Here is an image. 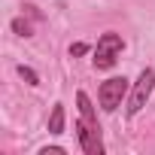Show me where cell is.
I'll use <instances>...</instances> for the list:
<instances>
[{
	"mask_svg": "<svg viewBox=\"0 0 155 155\" xmlns=\"http://www.w3.org/2000/svg\"><path fill=\"white\" fill-rule=\"evenodd\" d=\"M122 49H125V43H122L119 34H104L97 40V49H94V67L97 70H110L116 64V58L122 55Z\"/></svg>",
	"mask_w": 155,
	"mask_h": 155,
	"instance_id": "6da1fadb",
	"label": "cell"
},
{
	"mask_svg": "<svg viewBox=\"0 0 155 155\" xmlns=\"http://www.w3.org/2000/svg\"><path fill=\"white\" fill-rule=\"evenodd\" d=\"M125 94H128V79H125V76H113V79H107L101 85V91H97L101 110L104 113H113L116 107H122V97Z\"/></svg>",
	"mask_w": 155,
	"mask_h": 155,
	"instance_id": "7a4b0ae2",
	"label": "cell"
},
{
	"mask_svg": "<svg viewBox=\"0 0 155 155\" xmlns=\"http://www.w3.org/2000/svg\"><path fill=\"white\" fill-rule=\"evenodd\" d=\"M152 88H155V70H143V73H140V79L134 82L131 101H128V116H137V113L146 107V101H149Z\"/></svg>",
	"mask_w": 155,
	"mask_h": 155,
	"instance_id": "3957f363",
	"label": "cell"
},
{
	"mask_svg": "<svg viewBox=\"0 0 155 155\" xmlns=\"http://www.w3.org/2000/svg\"><path fill=\"white\" fill-rule=\"evenodd\" d=\"M76 131H79V143L85 155H104V140H101V125H88L85 119L76 122Z\"/></svg>",
	"mask_w": 155,
	"mask_h": 155,
	"instance_id": "277c9868",
	"label": "cell"
},
{
	"mask_svg": "<svg viewBox=\"0 0 155 155\" xmlns=\"http://www.w3.org/2000/svg\"><path fill=\"white\" fill-rule=\"evenodd\" d=\"M76 104H79V116H82L88 125H97L94 107H91V101H88V94H85V91H79V94H76Z\"/></svg>",
	"mask_w": 155,
	"mask_h": 155,
	"instance_id": "5b68a950",
	"label": "cell"
},
{
	"mask_svg": "<svg viewBox=\"0 0 155 155\" xmlns=\"http://www.w3.org/2000/svg\"><path fill=\"white\" fill-rule=\"evenodd\" d=\"M61 131H64V107L55 104L52 116H49V134H61Z\"/></svg>",
	"mask_w": 155,
	"mask_h": 155,
	"instance_id": "8992f818",
	"label": "cell"
},
{
	"mask_svg": "<svg viewBox=\"0 0 155 155\" xmlns=\"http://www.w3.org/2000/svg\"><path fill=\"white\" fill-rule=\"evenodd\" d=\"M18 76H21V79L28 82V85H40V76H37V70H31V67H18Z\"/></svg>",
	"mask_w": 155,
	"mask_h": 155,
	"instance_id": "52a82bcc",
	"label": "cell"
},
{
	"mask_svg": "<svg viewBox=\"0 0 155 155\" xmlns=\"http://www.w3.org/2000/svg\"><path fill=\"white\" fill-rule=\"evenodd\" d=\"M12 31H15L18 37H31V34H34L31 21H25V18H15V21H12Z\"/></svg>",
	"mask_w": 155,
	"mask_h": 155,
	"instance_id": "ba28073f",
	"label": "cell"
},
{
	"mask_svg": "<svg viewBox=\"0 0 155 155\" xmlns=\"http://www.w3.org/2000/svg\"><path fill=\"white\" fill-rule=\"evenodd\" d=\"M40 155H67L61 146H46V149H40Z\"/></svg>",
	"mask_w": 155,
	"mask_h": 155,
	"instance_id": "9c48e42d",
	"label": "cell"
},
{
	"mask_svg": "<svg viewBox=\"0 0 155 155\" xmlns=\"http://www.w3.org/2000/svg\"><path fill=\"white\" fill-rule=\"evenodd\" d=\"M85 52H88L85 43H73V46H70V55H85Z\"/></svg>",
	"mask_w": 155,
	"mask_h": 155,
	"instance_id": "30bf717a",
	"label": "cell"
}]
</instances>
